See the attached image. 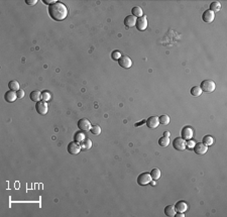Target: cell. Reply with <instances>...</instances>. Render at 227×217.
<instances>
[{
	"mask_svg": "<svg viewBox=\"0 0 227 217\" xmlns=\"http://www.w3.org/2000/svg\"><path fill=\"white\" fill-rule=\"evenodd\" d=\"M49 14L54 20L56 21H62L66 19L68 16V8L67 6L62 2H58L50 5L49 7Z\"/></svg>",
	"mask_w": 227,
	"mask_h": 217,
	"instance_id": "cell-1",
	"label": "cell"
},
{
	"mask_svg": "<svg viewBox=\"0 0 227 217\" xmlns=\"http://www.w3.org/2000/svg\"><path fill=\"white\" fill-rule=\"evenodd\" d=\"M201 89L205 93H212L213 91L216 88V85H215L214 81L212 80H204L201 83Z\"/></svg>",
	"mask_w": 227,
	"mask_h": 217,
	"instance_id": "cell-2",
	"label": "cell"
},
{
	"mask_svg": "<svg viewBox=\"0 0 227 217\" xmlns=\"http://www.w3.org/2000/svg\"><path fill=\"white\" fill-rule=\"evenodd\" d=\"M153 180L151 177V174L149 173H143L141 174L137 178V184L141 185V186H145V185L149 184L151 181Z\"/></svg>",
	"mask_w": 227,
	"mask_h": 217,
	"instance_id": "cell-3",
	"label": "cell"
},
{
	"mask_svg": "<svg viewBox=\"0 0 227 217\" xmlns=\"http://www.w3.org/2000/svg\"><path fill=\"white\" fill-rule=\"evenodd\" d=\"M173 147L177 151H185L186 149V141L182 137H177V139H174Z\"/></svg>",
	"mask_w": 227,
	"mask_h": 217,
	"instance_id": "cell-4",
	"label": "cell"
},
{
	"mask_svg": "<svg viewBox=\"0 0 227 217\" xmlns=\"http://www.w3.org/2000/svg\"><path fill=\"white\" fill-rule=\"evenodd\" d=\"M78 127L81 131H89L92 127L91 122L87 118H81L78 121Z\"/></svg>",
	"mask_w": 227,
	"mask_h": 217,
	"instance_id": "cell-5",
	"label": "cell"
},
{
	"mask_svg": "<svg viewBox=\"0 0 227 217\" xmlns=\"http://www.w3.org/2000/svg\"><path fill=\"white\" fill-rule=\"evenodd\" d=\"M118 64L121 68L123 69H129L132 66V61L128 56H121L118 60Z\"/></svg>",
	"mask_w": 227,
	"mask_h": 217,
	"instance_id": "cell-6",
	"label": "cell"
},
{
	"mask_svg": "<svg viewBox=\"0 0 227 217\" xmlns=\"http://www.w3.org/2000/svg\"><path fill=\"white\" fill-rule=\"evenodd\" d=\"M35 109H36L37 113L41 115H45L48 113V104L45 101H39L35 104Z\"/></svg>",
	"mask_w": 227,
	"mask_h": 217,
	"instance_id": "cell-7",
	"label": "cell"
},
{
	"mask_svg": "<svg viewBox=\"0 0 227 217\" xmlns=\"http://www.w3.org/2000/svg\"><path fill=\"white\" fill-rule=\"evenodd\" d=\"M67 149H68L69 153H71V155H78L81 151V147L78 143H76V141H71L68 145Z\"/></svg>",
	"mask_w": 227,
	"mask_h": 217,
	"instance_id": "cell-8",
	"label": "cell"
},
{
	"mask_svg": "<svg viewBox=\"0 0 227 217\" xmlns=\"http://www.w3.org/2000/svg\"><path fill=\"white\" fill-rule=\"evenodd\" d=\"M136 27H137V29L141 31L143 30H145L147 27V16H145V15H143L141 17H139V18L136 19Z\"/></svg>",
	"mask_w": 227,
	"mask_h": 217,
	"instance_id": "cell-9",
	"label": "cell"
},
{
	"mask_svg": "<svg viewBox=\"0 0 227 217\" xmlns=\"http://www.w3.org/2000/svg\"><path fill=\"white\" fill-rule=\"evenodd\" d=\"M145 124H147V127L151 128V129H155L159 124V117H157V116H151V117L147 118V120H145Z\"/></svg>",
	"mask_w": 227,
	"mask_h": 217,
	"instance_id": "cell-10",
	"label": "cell"
},
{
	"mask_svg": "<svg viewBox=\"0 0 227 217\" xmlns=\"http://www.w3.org/2000/svg\"><path fill=\"white\" fill-rule=\"evenodd\" d=\"M194 135V131L190 126H185L183 129H182V139L187 141V139H191Z\"/></svg>",
	"mask_w": 227,
	"mask_h": 217,
	"instance_id": "cell-11",
	"label": "cell"
},
{
	"mask_svg": "<svg viewBox=\"0 0 227 217\" xmlns=\"http://www.w3.org/2000/svg\"><path fill=\"white\" fill-rule=\"evenodd\" d=\"M194 151L197 153V155H204V153H207L208 151V147H207L206 145H204L203 143H198L194 145Z\"/></svg>",
	"mask_w": 227,
	"mask_h": 217,
	"instance_id": "cell-12",
	"label": "cell"
},
{
	"mask_svg": "<svg viewBox=\"0 0 227 217\" xmlns=\"http://www.w3.org/2000/svg\"><path fill=\"white\" fill-rule=\"evenodd\" d=\"M214 18H215V13L213 12V11H211L210 9H209V10L204 11V13H203V15H202L203 21H204V22H207V23L212 22V21L214 20Z\"/></svg>",
	"mask_w": 227,
	"mask_h": 217,
	"instance_id": "cell-13",
	"label": "cell"
},
{
	"mask_svg": "<svg viewBox=\"0 0 227 217\" xmlns=\"http://www.w3.org/2000/svg\"><path fill=\"white\" fill-rule=\"evenodd\" d=\"M124 24L127 28H131L134 25H136V17L133 15H128L124 19Z\"/></svg>",
	"mask_w": 227,
	"mask_h": 217,
	"instance_id": "cell-14",
	"label": "cell"
},
{
	"mask_svg": "<svg viewBox=\"0 0 227 217\" xmlns=\"http://www.w3.org/2000/svg\"><path fill=\"white\" fill-rule=\"evenodd\" d=\"M4 99L6 102H14L17 99V93L12 90H9L4 95Z\"/></svg>",
	"mask_w": 227,
	"mask_h": 217,
	"instance_id": "cell-15",
	"label": "cell"
},
{
	"mask_svg": "<svg viewBox=\"0 0 227 217\" xmlns=\"http://www.w3.org/2000/svg\"><path fill=\"white\" fill-rule=\"evenodd\" d=\"M175 209L178 211V212H183L184 213L185 211L188 209V204L184 201H179L177 202V204L175 205Z\"/></svg>",
	"mask_w": 227,
	"mask_h": 217,
	"instance_id": "cell-16",
	"label": "cell"
},
{
	"mask_svg": "<svg viewBox=\"0 0 227 217\" xmlns=\"http://www.w3.org/2000/svg\"><path fill=\"white\" fill-rule=\"evenodd\" d=\"M80 147L81 149H83V151H88V149H90L92 147V141L85 139L84 141L80 143Z\"/></svg>",
	"mask_w": 227,
	"mask_h": 217,
	"instance_id": "cell-17",
	"label": "cell"
},
{
	"mask_svg": "<svg viewBox=\"0 0 227 217\" xmlns=\"http://www.w3.org/2000/svg\"><path fill=\"white\" fill-rule=\"evenodd\" d=\"M29 97H30V100L31 101H34V102H39L41 101V92L39 91H32L30 93V95H29Z\"/></svg>",
	"mask_w": 227,
	"mask_h": 217,
	"instance_id": "cell-18",
	"label": "cell"
},
{
	"mask_svg": "<svg viewBox=\"0 0 227 217\" xmlns=\"http://www.w3.org/2000/svg\"><path fill=\"white\" fill-rule=\"evenodd\" d=\"M165 214L167 215V216H175L176 214V209L174 206H172V205H168V206H166L165 208Z\"/></svg>",
	"mask_w": 227,
	"mask_h": 217,
	"instance_id": "cell-19",
	"label": "cell"
},
{
	"mask_svg": "<svg viewBox=\"0 0 227 217\" xmlns=\"http://www.w3.org/2000/svg\"><path fill=\"white\" fill-rule=\"evenodd\" d=\"M151 177L153 180H159V178H161V171H159V169H157V168H155V169L151 170Z\"/></svg>",
	"mask_w": 227,
	"mask_h": 217,
	"instance_id": "cell-20",
	"label": "cell"
},
{
	"mask_svg": "<svg viewBox=\"0 0 227 217\" xmlns=\"http://www.w3.org/2000/svg\"><path fill=\"white\" fill-rule=\"evenodd\" d=\"M131 12H132V15H133V16L138 17V18H139V17L143 16V9H141L139 6H135V7H133V8H132V10H131Z\"/></svg>",
	"mask_w": 227,
	"mask_h": 217,
	"instance_id": "cell-21",
	"label": "cell"
},
{
	"mask_svg": "<svg viewBox=\"0 0 227 217\" xmlns=\"http://www.w3.org/2000/svg\"><path fill=\"white\" fill-rule=\"evenodd\" d=\"M202 89H201L200 86H194L191 89V94H192V96H195V97H198V96H200L201 94H202Z\"/></svg>",
	"mask_w": 227,
	"mask_h": 217,
	"instance_id": "cell-22",
	"label": "cell"
},
{
	"mask_svg": "<svg viewBox=\"0 0 227 217\" xmlns=\"http://www.w3.org/2000/svg\"><path fill=\"white\" fill-rule=\"evenodd\" d=\"M85 139V135L83 133V131H79V132H76L74 135V141L76 143H81Z\"/></svg>",
	"mask_w": 227,
	"mask_h": 217,
	"instance_id": "cell-23",
	"label": "cell"
},
{
	"mask_svg": "<svg viewBox=\"0 0 227 217\" xmlns=\"http://www.w3.org/2000/svg\"><path fill=\"white\" fill-rule=\"evenodd\" d=\"M221 9V4L220 2H217V1H214L210 4V10L213 11V12H217Z\"/></svg>",
	"mask_w": 227,
	"mask_h": 217,
	"instance_id": "cell-24",
	"label": "cell"
},
{
	"mask_svg": "<svg viewBox=\"0 0 227 217\" xmlns=\"http://www.w3.org/2000/svg\"><path fill=\"white\" fill-rule=\"evenodd\" d=\"M159 123L163 124V125H168V124L170 123V121H171V119H170V117L168 115L163 114V115H161L159 117Z\"/></svg>",
	"mask_w": 227,
	"mask_h": 217,
	"instance_id": "cell-25",
	"label": "cell"
},
{
	"mask_svg": "<svg viewBox=\"0 0 227 217\" xmlns=\"http://www.w3.org/2000/svg\"><path fill=\"white\" fill-rule=\"evenodd\" d=\"M9 89L12 90V91H18L19 90V83L17 81H10L8 83Z\"/></svg>",
	"mask_w": 227,
	"mask_h": 217,
	"instance_id": "cell-26",
	"label": "cell"
},
{
	"mask_svg": "<svg viewBox=\"0 0 227 217\" xmlns=\"http://www.w3.org/2000/svg\"><path fill=\"white\" fill-rule=\"evenodd\" d=\"M159 145L163 147H168V145H170V139L169 137H161V139H159Z\"/></svg>",
	"mask_w": 227,
	"mask_h": 217,
	"instance_id": "cell-27",
	"label": "cell"
},
{
	"mask_svg": "<svg viewBox=\"0 0 227 217\" xmlns=\"http://www.w3.org/2000/svg\"><path fill=\"white\" fill-rule=\"evenodd\" d=\"M213 143H214V139H213V137H211V135H206V137H203V143L206 145H213Z\"/></svg>",
	"mask_w": 227,
	"mask_h": 217,
	"instance_id": "cell-28",
	"label": "cell"
},
{
	"mask_svg": "<svg viewBox=\"0 0 227 217\" xmlns=\"http://www.w3.org/2000/svg\"><path fill=\"white\" fill-rule=\"evenodd\" d=\"M51 98H52V96H51V93L49 91H43L41 93V100L43 101L49 102L51 100Z\"/></svg>",
	"mask_w": 227,
	"mask_h": 217,
	"instance_id": "cell-29",
	"label": "cell"
},
{
	"mask_svg": "<svg viewBox=\"0 0 227 217\" xmlns=\"http://www.w3.org/2000/svg\"><path fill=\"white\" fill-rule=\"evenodd\" d=\"M91 132L93 133V135H99L100 133H101V127H100L99 125H94L91 127Z\"/></svg>",
	"mask_w": 227,
	"mask_h": 217,
	"instance_id": "cell-30",
	"label": "cell"
},
{
	"mask_svg": "<svg viewBox=\"0 0 227 217\" xmlns=\"http://www.w3.org/2000/svg\"><path fill=\"white\" fill-rule=\"evenodd\" d=\"M121 56H122V55H121V53H120L119 51H113V52H112V54H111V58L113 59V60H115V61L119 60Z\"/></svg>",
	"mask_w": 227,
	"mask_h": 217,
	"instance_id": "cell-31",
	"label": "cell"
},
{
	"mask_svg": "<svg viewBox=\"0 0 227 217\" xmlns=\"http://www.w3.org/2000/svg\"><path fill=\"white\" fill-rule=\"evenodd\" d=\"M194 145H195V141H186V149H194Z\"/></svg>",
	"mask_w": 227,
	"mask_h": 217,
	"instance_id": "cell-32",
	"label": "cell"
},
{
	"mask_svg": "<svg viewBox=\"0 0 227 217\" xmlns=\"http://www.w3.org/2000/svg\"><path fill=\"white\" fill-rule=\"evenodd\" d=\"M16 93H17V98H18V99H21V98L24 97V91H23V90L19 89Z\"/></svg>",
	"mask_w": 227,
	"mask_h": 217,
	"instance_id": "cell-33",
	"label": "cell"
},
{
	"mask_svg": "<svg viewBox=\"0 0 227 217\" xmlns=\"http://www.w3.org/2000/svg\"><path fill=\"white\" fill-rule=\"evenodd\" d=\"M25 3H26V4H28V5H34V4H36V3H37V0H26V1H25Z\"/></svg>",
	"mask_w": 227,
	"mask_h": 217,
	"instance_id": "cell-34",
	"label": "cell"
},
{
	"mask_svg": "<svg viewBox=\"0 0 227 217\" xmlns=\"http://www.w3.org/2000/svg\"><path fill=\"white\" fill-rule=\"evenodd\" d=\"M57 1H55V0H43V3H45V4H54V3H56Z\"/></svg>",
	"mask_w": 227,
	"mask_h": 217,
	"instance_id": "cell-35",
	"label": "cell"
},
{
	"mask_svg": "<svg viewBox=\"0 0 227 217\" xmlns=\"http://www.w3.org/2000/svg\"><path fill=\"white\" fill-rule=\"evenodd\" d=\"M175 216L176 217H184L185 216V214L183 212H178L177 214H175Z\"/></svg>",
	"mask_w": 227,
	"mask_h": 217,
	"instance_id": "cell-36",
	"label": "cell"
},
{
	"mask_svg": "<svg viewBox=\"0 0 227 217\" xmlns=\"http://www.w3.org/2000/svg\"><path fill=\"white\" fill-rule=\"evenodd\" d=\"M170 135H171V133H170L169 131H165V132H163V137H169Z\"/></svg>",
	"mask_w": 227,
	"mask_h": 217,
	"instance_id": "cell-37",
	"label": "cell"
},
{
	"mask_svg": "<svg viewBox=\"0 0 227 217\" xmlns=\"http://www.w3.org/2000/svg\"><path fill=\"white\" fill-rule=\"evenodd\" d=\"M151 186H155V185H157V182H155V180L151 181Z\"/></svg>",
	"mask_w": 227,
	"mask_h": 217,
	"instance_id": "cell-38",
	"label": "cell"
}]
</instances>
